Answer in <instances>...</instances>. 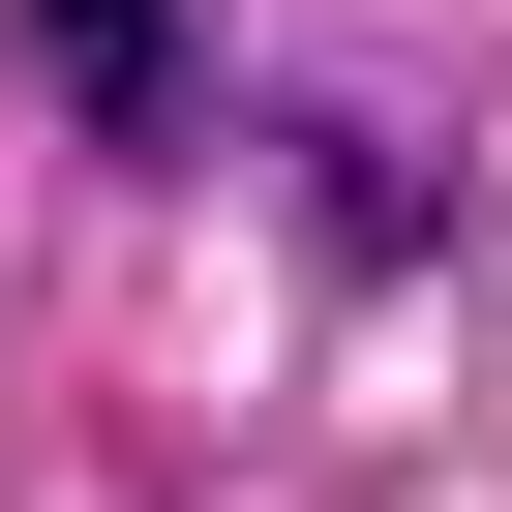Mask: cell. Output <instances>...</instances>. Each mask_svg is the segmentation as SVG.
I'll return each instance as SVG.
<instances>
[{
  "label": "cell",
  "mask_w": 512,
  "mask_h": 512,
  "mask_svg": "<svg viewBox=\"0 0 512 512\" xmlns=\"http://www.w3.org/2000/svg\"><path fill=\"white\" fill-rule=\"evenodd\" d=\"M0 61H31L91 151H181V0H0Z\"/></svg>",
  "instance_id": "cell-1"
}]
</instances>
